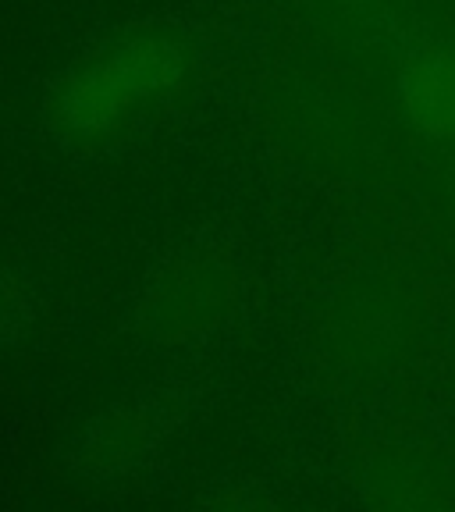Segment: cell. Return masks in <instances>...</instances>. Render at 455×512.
<instances>
[{
  "label": "cell",
  "instance_id": "7a4b0ae2",
  "mask_svg": "<svg viewBox=\"0 0 455 512\" xmlns=\"http://www.w3.org/2000/svg\"><path fill=\"white\" fill-rule=\"evenodd\" d=\"M402 82L416 121L434 136H455V50L431 47L409 54Z\"/></svg>",
  "mask_w": 455,
  "mask_h": 512
},
{
  "label": "cell",
  "instance_id": "6da1fadb",
  "mask_svg": "<svg viewBox=\"0 0 455 512\" xmlns=\"http://www.w3.org/2000/svg\"><path fill=\"white\" fill-rule=\"evenodd\" d=\"M168 68V54L157 43H136L118 50L104 64H96L86 79H79L68 96V118L72 125H104L121 107L157 89Z\"/></svg>",
  "mask_w": 455,
  "mask_h": 512
}]
</instances>
